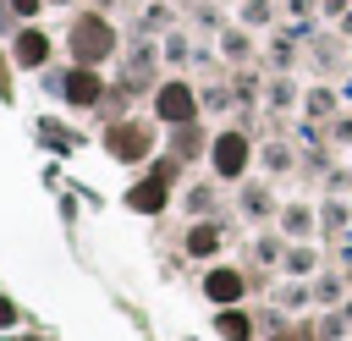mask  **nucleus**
Returning <instances> with one entry per match:
<instances>
[{
  "instance_id": "obj_10",
  "label": "nucleus",
  "mask_w": 352,
  "mask_h": 341,
  "mask_svg": "<svg viewBox=\"0 0 352 341\" xmlns=\"http://www.w3.org/2000/svg\"><path fill=\"white\" fill-rule=\"evenodd\" d=\"M220 336H226V341H248V314L226 308V314H220Z\"/></svg>"
},
{
  "instance_id": "obj_1",
  "label": "nucleus",
  "mask_w": 352,
  "mask_h": 341,
  "mask_svg": "<svg viewBox=\"0 0 352 341\" xmlns=\"http://www.w3.org/2000/svg\"><path fill=\"white\" fill-rule=\"evenodd\" d=\"M110 44H116V33H110L104 16H77L72 22V55H77V66H99L110 55Z\"/></svg>"
},
{
  "instance_id": "obj_9",
  "label": "nucleus",
  "mask_w": 352,
  "mask_h": 341,
  "mask_svg": "<svg viewBox=\"0 0 352 341\" xmlns=\"http://www.w3.org/2000/svg\"><path fill=\"white\" fill-rule=\"evenodd\" d=\"M220 242H226V231H220V226H192V236H187V253L209 258V253H220Z\"/></svg>"
},
{
  "instance_id": "obj_5",
  "label": "nucleus",
  "mask_w": 352,
  "mask_h": 341,
  "mask_svg": "<svg viewBox=\"0 0 352 341\" xmlns=\"http://www.w3.org/2000/svg\"><path fill=\"white\" fill-rule=\"evenodd\" d=\"M50 60V38L38 28H22L16 33V66H44Z\"/></svg>"
},
{
  "instance_id": "obj_6",
  "label": "nucleus",
  "mask_w": 352,
  "mask_h": 341,
  "mask_svg": "<svg viewBox=\"0 0 352 341\" xmlns=\"http://www.w3.org/2000/svg\"><path fill=\"white\" fill-rule=\"evenodd\" d=\"M204 292H209V302H236V297H242V275H236V270H209Z\"/></svg>"
},
{
  "instance_id": "obj_12",
  "label": "nucleus",
  "mask_w": 352,
  "mask_h": 341,
  "mask_svg": "<svg viewBox=\"0 0 352 341\" xmlns=\"http://www.w3.org/2000/svg\"><path fill=\"white\" fill-rule=\"evenodd\" d=\"M38 6H44V0H11V11H16V16H33Z\"/></svg>"
},
{
  "instance_id": "obj_2",
  "label": "nucleus",
  "mask_w": 352,
  "mask_h": 341,
  "mask_svg": "<svg viewBox=\"0 0 352 341\" xmlns=\"http://www.w3.org/2000/svg\"><path fill=\"white\" fill-rule=\"evenodd\" d=\"M154 110H160V121H182V126H192L198 99H192V88H187V82H165V88H160V99H154Z\"/></svg>"
},
{
  "instance_id": "obj_8",
  "label": "nucleus",
  "mask_w": 352,
  "mask_h": 341,
  "mask_svg": "<svg viewBox=\"0 0 352 341\" xmlns=\"http://www.w3.org/2000/svg\"><path fill=\"white\" fill-rule=\"evenodd\" d=\"M126 204H132V209H143V214L165 209V182H154V176H148V182H138V187L126 192Z\"/></svg>"
},
{
  "instance_id": "obj_11",
  "label": "nucleus",
  "mask_w": 352,
  "mask_h": 341,
  "mask_svg": "<svg viewBox=\"0 0 352 341\" xmlns=\"http://www.w3.org/2000/svg\"><path fill=\"white\" fill-rule=\"evenodd\" d=\"M11 324H16V308H11L6 297H0V330H11Z\"/></svg>"
},
{
  "instance_id": "obj_4",
  "label": "nucleus",
  "mask_w": 352,
  "mask_h": 341,
  "mask_svg": "<svg viewBox=\"0 0 352 341\" xmlns=\"http://www.w3.org/2000/svg\"><path fill=\"white\" fill-rule=\"evenodd\" d=\"M110 154L116 160H143L148 154V132L143 126H116L110 132Z\"/></svg>"
},
{
  "instance_id": "obj_3",
  "label": "nucleus",
  "mask_w": 352,
  "mask_h": 341,
  "mask_svg": "<svg viewBox=\"0 0 352 341\" xmlns=\"http://www.w3.org/2000/svg\"><path fill=\"white\" fill-rule=\"evenodd\" d=\"M242 165H248V143H242L236 132L214 138V170H220V176H242Z\"/></svg>"
},
{
  "instance_id": "obj_7",
  "label": "nucleus",
  "mask_w": 352,
  "mask_h": 341,
  "mask_svg": "<svg viewBox=\"0 0 352 341\" xmlns=\"http://www.w3.org/2000/svg\"><path fill=\"white\" fill-rule=\"evenodd\" d=\"M66 99H72V104H94V99H99V77H94V66H77V72L66 77Z\"/></svg>"
}]
</instances>
